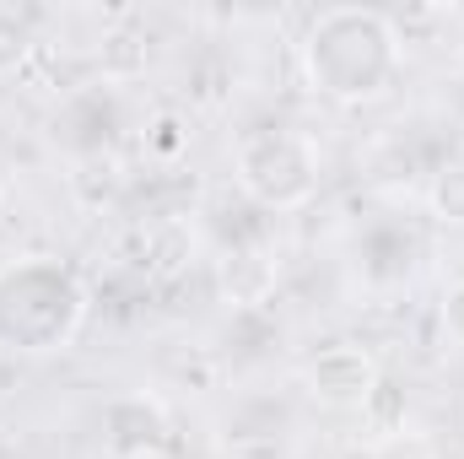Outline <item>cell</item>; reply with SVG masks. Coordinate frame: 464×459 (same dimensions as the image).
I'll return each instance as SVG.
<instances>
[{"instance_id": "obj_4", "label": "cell", "mask_w": 464, "mask_h": 459, "mask_svg": "<svg viewBox=\"0 0 464 459\" xmlns=\"http://www.w3.org/2000/svg\"><path fill=\"white\" fill-rule=\"evenodd\" d=\"M303 378L324 405H367L378 395V367L362 346H324L303 367Z\"/></svg>"}, {"instance_id": "obj_5", "label": "cell", "mask_w": 464, "mask_h": 459, "mask_svg": "<svg viewBox=\"0 0 464 459\" xmlns=\"http://www.w3.org/2000/svg\"><path fill=\"white\" fill-rule=\"evenodd\" d=\"M38 38H33V22H27V11H11V5H0V76H11L22 60H27V49H33Z\"/></svg>"}, {"instance_id": "obj_3", "label": "cell", "mask_w": 464, "mask_h": 459, "mask_svg": "<svg viewBox=\"0 0 464 459\" xmlns=\"http://www.w3.org/2000/svg\"><path fill=\"white\" fill-rule=\"evenodd\" d=\"M237 184L259 206H303L319 190V151L308 135L276 124V130H248L237 141Z\"/></svg>"}, {"instance_id": "obj_8", "label": "cell", "mask_w": 464, "mask_h": 459, "mask_svg": "<svg viewBox=\"0 0 464 459\" xmlns=\"http://www.w3.org/2000/svg\"><path fill=\"white\" fill-rule=\"evenodd\" d=\"M0 200H5V184H0Z\"/></svg>"}, {"instance_id": "obj_6", "label": "cell", "mask_w": 464, "mask_h": 459, "mask_svg": "<svg viewBox=\"0 0 464 459\" xmlns=\"http://www.w3.org/2000/svg\"><path fill=\"white\" fill-rule=\"evenodd\" d=\"M432 211L443 222L464 228V162H449L438 179H432Z\"/></svg>"}, {"instance_id": "obj_2", "label": "cell", "mask_w": 464, "mask_h": 459, "mask_svg": "<svg viewBox=\"0 0 464 459\" xmlns=\"http://www.w3.org/2000/svg\"><path fill=\"white\" fill-rule=\"evenodd\" d=\"M87 292L54 259H16L0 270V346L5 351H54L76 336Z\"/></svg>"}, {"instance_id": "obj_7", "label": "cell", "mask_w": 464, "mask_h": 459, "mask_svg": "<svg viewBox=\"0 0 464 459\" xmlns=\"http://www.w3.org/2000/svg\"><path fill=\"white\" fill-rule=\"evenodd\" d=\"M443 319H449V330L464 341V281L454 287V298H449V308H443Z\"/></svg>"}, {"instance_id": "obj_1", "label": "cell", "mask_w": 464, "mask_h": 459, "mask_svg": "<svg viewBox=\"0 0 464 459\" xmlns=\"http://www.w3.org/2000/svg\"><path fill=\"white\" fill-rule=\"evenodd\" d=\"M303 65H308V82L324 98L367 103V98L389 93V82L400 76V33L383 11L335 5L308 27Z\"/></svg>"}]
</instances>
